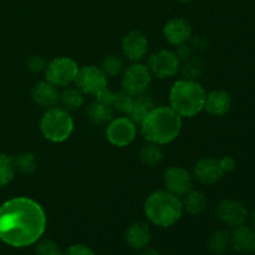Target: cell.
<instances>
[{"instance_id":"74e56055","label":"cell","mask_w":255,"mask_h":255,"mask_svg":"<svg viewBox=\"0 0 255 255\" xmlns=\"http://www.w3.org/2000/svg\"><path fill=\"white\" fill-rule=\"evenodd\" d=\"M137 255H161V253H159L158 251H156V249L147 248L146 247V248L141 249V252H139Z\"/></svg>"},{"instance_id":"8fae6325","label":"cell","mask_w":255,"mask_h":255,"mask_svg":"<svg viewBox=\"0 0 255 255\" xmlns=\"http://www.w3.org/2000/svg\"><path fill=\"white\" fill-rule=\"evenodd\" d=\"M163 184L167 192L177 197H184L193 189V178L182 167H169L164 171Z\"/></svg>"},{"instance_id":"4316f807","label":"cell","mask_w":255,"mask_h":255,"mask_svg":"<svg viewBox=\"0 0 255 255\" xmlns=\"http://www.w3.org/2000/svg\"><path fill=\"white\" fill-rule=\"evenodd\" d=\"M15 169L21 174H31L34 173L37 167L36 158L30 152H22L16 157H14Z\"/></svg>"},{"instance_id":"1f68e13d","label":"cell","mask_w":255,"mask_h":255,"mask_svg":"<svg viewBox=\"0 0 255 255\" xmlns=\"http://www.w3.org/2000/svg\"><path fill=\"white\" fill-rule=\"evenodd\" d=\"M46 61L44 57L41 56H31L27 60V69L32 72V74H40L46 69Z\"/></svg>"},{"instance_id":"7c38bea8","label":"cell","mask_w":255,"mask_h":255,"mask_svg":"<svg viewBox=\"0 0 255 255\" xmlns=\"http://www.w3.org/2000/svg\"><path fill=\"white\" fill-rule=\"evenodd\" d=\"M217 214L222 223L231 228L242 226L249 218V212L247 207L237 199H223L219 203Z\"/></svg>"},{"instance_id":"52a82bcc","label":"cell","mask_w":255,"mask_h":255,"mask_svg":"<svg viewBox=\"0 0 255 255\" xmlns=\"http://www.w3.org/2000/svg\"><path fill=\"white\" fill-rule=\"evenodd\" d=\"M151 80L152 74L148 67L136 62L125 71L124 77H122V87H124V91L129 96H141L148 90Z\"/></svg>"},{"instance_id":"f1b7e54d","label":"cell","mask_w":255,"mask_h":255,"mask_svg":"<svg viewBox=\"0 0 255 255\" xmlns=\"http://www.w3.org/2000/svg\"><path fill=\"white\" fill-rule=\"evenodd\" d=\"M124 69V61L117 55H109L102 61L101 70L106 76H116Z\"/></svg>"},{"instance_id":"ba28073f","label":"cell","mask_w":255,"mask_h":255,"mask_svg":"<svg viewBox=\"0 0 255 255\" xmlns=\"http://www.w3.org/2000/svg\"><path fill=\"white\" fill-rule=\"evenodd\" d=\"M136 124L129 117L112 119L106 129L107 139L117 147H126L131 144L136 138Z\"/></svg>"},{"instance_id":"44dd1931","label":"cell","mask_w":255,"mask_h":255,"mask_svg":"<svg viewBox=\"0 0 255 255\" xmlns=\"http://www.w3.org/2000/svg\"><path fill=\"white\" fill-rule=\"evenodd\" d=\"M86 115L94 125H105L114 119V109L99 101H94L87 107Z\"/></svg>"},{"instance_id":"5b68a950","label":"cell","mask_w":255,"mask_h":255,"mask_svg":"<svg viewBox=\"0 0 255 255\" xmlns=\"http://www.w3.org/2000/svg\"><path fill=\"white\" fill-rule=\"evenodd\" d=\"M40 128L45 138L49 141L60 143L71 136L74 129V120L70 116L69 111L62 107H51L47 109L40 122Z\"/></svg>"},{"instance_id":"30bf717a","label":"cell","mask_w":255,"mask_h":255,"mask_svg":"<svg viewBox=\"0 0 255 255\" xmlns=\"http://www.w3.org/2000/svg\"><path fill=\"white\" fill-rule=\"evenodd\" d=\"M181 61L171 50H159L148 60V69L158 79H168L178 72Z\"/></svg>"},{"instance_id":"60d3db41","label":"cell","mask_w":255,"mask_h":255,"mask_svg":"<svg viewBox=\"0 0 255 255\" xmlns=\"http://www.w3.org/2000/svg\"><path fill=\"white\" fill-rule=\"evenodd\" d=\"M252 255H255V253H253V254H252Z\"/></svg>"},{"instance_id":"4fadbf2b","label":"cell","mask_w":255,"mask_h":255,"mask_svg":"<svg viewBox=\"0 0 255 255\" xmlns=\"http://www.w3.org/2000/svg\"><path fill=\"white\" fill-rule=\"evenodd\" d=\"M121 47L122 52L127 59L138 62L146 56L147 50H148V41L141 31L133 30L125 35L121 42Z\"/></svg>"},{"instance_id":"8992f818","label":"cell","mask_w":255,"mask_h":255,"mask_svg":"<svg viewBox=\"0 0 255 255\" xmlns=\"http://www.w3.org/2000/svg\"><path fill=\"white\" fill-rule=\"evenodd\" d=\"M77 72V62L70 57H56L51 60L45 69L46 81L51 82L56 87H65L74 82Z\"/></svg>"},{"instance_id":"ffe728a7","label":"cell","mask_w":255,"mask_h":255,"mask_svg":"<svg viewBox=\"0 0 255 255\" xmlns=\"http://www.w3.org/2000/svg\"><path fill=\"white\" fill-rule=\"evenodd\" d=\"M154 109H156V104H154L153 99L148 96H144V95H141V96H137L133 99L132 107L128 112V116L134 124L141 125L143 122V120Z\"/></svg>"},{"instance_id":"ab89813d","label":"cell","mask_w":255,"mask_h":255,"mask_svg":"<svg viewBox=\"0 0 255 255\" xmlns=\"http://www.w3.org/2000/svg\"><path fill=\"white\" fill-rule=\"evenodd\" d=\"M177 1H179V2H191L192 0H177Z\"/></svg>"},{"instance_id":"836d02e7","label":"cell","mask_w":255,"mask_h":255,"mask_svg":"<svg viewBox=\"0 0 255 255\" xmlns=\"http://www.w3.org/2000/svg\"><path fill=\"white\" fill-rule=\"evenodd\" d=\"M174 54L178 57L179 61H186V60H188L189 57L192 56L193 50H192V47L186 42V44L178 45V46H177V50L174 51Z\"/></svg>"},{"instance_id":"6da1fadb","label":"cell","mask_w":255,"mask_h":255,"mask_svg":"<svg viewBox=\"0 0 255 255\" xmlns=\"http://www.w3.org/2000/svg\"><path fill=\"white\" fill-rule=\"evenodd\" d=\"M46 229V216L37 202L16 197L0 206V241L14 248L37 243Z\"/></svg>"},{"instance_id":"d4e9b609","label":"cell","mask_w":255,"mask_h":255,"mask_svg":"<svg viewBox=\"0 0 255 255\" xmlns=\"http://www.w3.org/2000/svg\"><path fill=\"white\" fill-rule=\"evenodd\" d=\"M59 101L61 102L62 109L67 110V111H75L84 104V94L77 87L76 89L67 87L60 94Z\"/></svg>"},{"instance_id":"4dcf8cb0","label":"cell","mask_w":255,"mask_h":255,"mask_svg":"<svg viewBox=\"0 0 255 255\" xmlns=\"http://www.w3.org/2000/svg\"><path fill=\"white\" fill-rule=\"evenodd\" d=\"M35 255H62V252L54 241L42 239L35 247Z\"/></svg>"},{"instance_id":"9c48e42d","label":"cell","mask_w":255,"mask_h":255,"mask_svg":"<svg viewBox=\"0 0 255 255\" xmlns=\"http://www.w3.org/2000/svg\"><path fill=\"white\" fill-rule=\"evenodd\" d=\"M75 82L82 94L97 95L102 89L107 87V76L100 67L90 65L79 69Z\"/></svg>"},{"instance_id":"603a6c76","label":"cell","mask_w":255,"mask_h":255,"mask_svg":"<svg viewBox=\"0 0 255 255\" xmlns=\"http://www.w3.org/2000/svg\"><path fill=\"white\" fill-rule=\"evenodd\" d=\"M207 204H208L207 197L202 192L193 191V189L184 196L183 202H182L183 208L192 216H198L202 212H204Z\"/></svg>"},{"instance_id":"d6a6232c","label":"cell","mask_w":255,"mask_h":255,"mask_svg":"<svg viewBox=\"0 0 255 255\" xmlns=\"http://www.w3.org/2000/svg\"><path fill=\"white\" fill-rule=\"evenodd\" d=\"M62 255H96L91 248L84 244H74L69 247L65 252H62Z\"/></svg>"},{"instance_id":"5bb4252c","label":"cell","mask_w":255,"mask_h":255,"mask_svg":"<svg viewBox=\"0 0 255 255\" xmlns=\"http://www.w3.org/2000/svg\"><path fill=\"white\" fill-rule=\"evenodd\" d=\"M194 178L203 184H214L224 177L223 169L221 168L219 159L204 157L199 159L194 166Z\"/></svg>"},{"instance_id":"7402d4cb","label":"cell","mask_w":255,"mask_h":255,"mask_svg":"<svg viewBox=\"0 0 255 255\" xmlns=\"http://www.w3.org/2000/svg\"><path fill=\"white\" fill-rule=\"evenodd\" d=\"M231 247V233L226 229H218L209 236L207 248L212 254L222 255Z\"/></svg>"},{"instance_id":"d590c367","label":"cell","mask_w":255,"mask_h":255,"mask_svg":"<svg viewBox=\"0 0 255 255\" xmlns=\"http://www.w3.org/2000/svg\"><path fill=\"white\" fill-rule=\"evenodd\" d=\"M219 164H221V168L223 169L224 173L233 172L237 167L236 159L231 156H226V157H223L222 159H219Z\"/></svg>"},{"instance_id":"ac0fdd59","label":"cell","mask_w":255,"mask_h":255,"mask_svg":"<svg viewBox=\"0 0 255 255\" xmlns=\"http://www.w3.org/2000/svg\"><path fill=\"white\" fill-rule=\"evenodd\" d=\"M232 102L233 101H232V96L229 95V92L224 91V90H216L206 97L204 110L212 116L221 117L231 111Z\"/></svg>"},{"instance_id":"cb8c5ba5","label":"cell","mask_w":255,"mask_h":255,"mask_svg":"<svg viewBox=\"0 0 255 255\" xmlns=\"http://www.w3.org/2000/svg\"><path fill=\"white\" fill-rule=\"evenodd\" d=\"M163 151H162L161 146L157 143L149 142L148 144H144L139 149V159L147 167H157L163 161Z\"/></svg>"},{"instance_id":"e575fe53","label":"cell","mask_w":255,"mask_h":255,"mask_svg":"<svg viewBox=\"0 0 255 255\" xmlns=\"http://www.w3.org/2000/svg\"><path fill=\"white\" fill-rule=\"evenodd\" d=\"M96 97H97L96 101L101 102V104L106 105V106L112 107V101H114L115 94L112 91H110V90L107 89V87L102 89L101 91H100L99 94L96 95Z\"/></svg>"},{"instance_id":"83f0119b","label":"cell","mask_w":255,"mask_h":255,"mask_svg":"<svg viewBox=\"0 0 255 255\" xmlns=\"http://www.w3.org/2000/svg\"><path fill=\"white\" fill-rule=\"evenodd\" d=\"M204 71V65L198 57L191 56L188 60L183 61L182 66V74L186 80H193L197 81L202 76Z\"/></svg>"},{"instance_id":"277c9868","label":"cell","mask_w":255,"mask_h":255,"mask_svg":"<svg viewBox=\"0 0 255 255\" xmlns=\"http://www.w3.org/2000/svg\"><path fill=\"white\" fill-rule=\"evenodd\" d=\"M206 97V91L199 82L184 79L174 82L169 102L181 117H193L204 110Z\"/></svg>"},{"instance_id":"7a4b0ae2","label":"cell","mask_w":255,"mask_h":255,"mask_svg":"<svg viewBox=\"0 0 255 255\" xmlns=\"http://www.w3.org/2000/svg\"><path fill=\"white\" fill-rule=\"evenodd\" d=\"M182 128V117L172 107H156L141 124L144 138L159 146L178 137Z\"/></svg>"},{"instance_id":"484cf974","label":"cell","mask_w":255,"mask_h":255,"mask_svg":"<svg viewBox=\"0 0 255 255\" xmlns=\"http://www.w3.org/2000/svg\"><path fill=\"white\" fill-rule=\"evenodd\" d=\"M14 157L0 153V187H5L14 179L15 176Z\"/></svg>"},{"instance_id":"f546056e","label":"cell","mask_w":255,"mask_h":255,"mask_svg":"<svg viewBox=\"0 0 255 255\" xmlns=\"http://www.w3.org/2000/svg\"><path fill=\"white\" fill-rule=\"evenodd\" d=\"M132 102H133V97L129 96L128 94H126L125 91L116 92L114 97V101H112V107L116 111L121 112V114L128 115L129 110L132 107Z\"/></svg>"},{"instance_id":"2e32d148","label":"cell","mask_w":255,"mask_h":255,"mask_svg":"<svg viewBox=\"0 0 255 255\" xmlns=\"http://www.w3.org/2000/svg\"><path fill=\"white\" fill-rule=\"evenodd\" d=\"M163 34L169 44L178 46L189 41L192 37V26L186 19L174 17L167 22L163 29Z\"/></svg>"},{"instance_id":"8d00e7d4","label":"cell","mask_w":255,"mask_h":255,"mask_svg":"<svg viewBox=\"0 0 255 255\" xmlns=\"http://www.w3.org/2000/svg\"><path fill=\"white\" fill-rule=\"evenodd\" d=\"M189 46L192 47V50H203L207 46V40L206 37L202 36V35H196V36H192L189 39Z\"/></svg>"},{"instance_id":"f35d334b","label":"cell","mask_w":255,"mask_h":255,"mask_svg":"<svg viewBox=\"0 0 255 255\" xmlns=\"http://www.w3.org/2000/svg\"><path fill=\"white\" fill-rule=\"evenodd\" d=\"M249 218H251V226L255 229V208L253 209V211H252V213H251V216H249Z\"/></svg>"},{"instance_id":"e0dca14e","label":"cell","mask_w":255,"mask_h":255,"mask_svg":"<svg viewBox=\"0 0 255 255\" xmlns=\"http://www.w3.org/2000/svg\"><path fill=\"white\" fill-rule=\"evenodd\" d=\"M31 99L36 105L46 109L56 106L60 99V92L55 85L49 81H40L32 87Z\"/></svg>"},{"instance_id":"d6986e66","label":"cell","mask_w":255,"mask_h":255,"mask_svg":"<svg viewBox=\"0 0 255 255\" xmlns=\"http://www.w3.org/2000/svg\"><path fill=\"white\" fill-rule=\"evenodd\" d=\"M125 239H126L127 246L131 247L132 249L141 251V249L146 248L151 242L149 227L142 222H136L127 228L126 233H125Z\"/></svg>"},{"instance_id":"9a60e30c","label":"cell","mask_w":255,"mask_h":255,"mask_svg":"<svg viewBox=\"0 0 255 255\" xmlns=\"http://www.w3.org/2000/svg\"><path fill=\"white\" fill-rule=\"evenodd\" d=\"M231 247L239 254L255 253V229L252 226H242L233 228L231 233Z\"/></svg>"},{"instance_id":"3957f363","label":"cell","mask_w":255,"mask_h":255,"mask_svg":"<svg viewBox=\"0 0 255 255\" xmlns=\"http://www.w3.org/2000/svg\"><path fill=\"white\" fill-rule=\"evenodd\" d=\"M183 213V206L179 197L167 191H157L149 194L144 203V214L154 226H173L179 221Z\"/></svg>"}]
</instances>
